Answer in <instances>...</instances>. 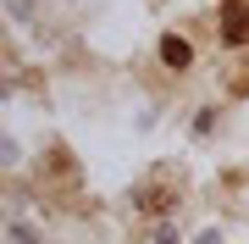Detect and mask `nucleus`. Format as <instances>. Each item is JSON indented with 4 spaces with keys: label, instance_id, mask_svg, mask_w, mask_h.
Masks as SVG:
<instances>
[{
    "label": "nucleus",
    "instance_id": "nucleus-1",
    "mask_svg": "<svg viewBox=\"0 0 249 244\" xmlns=\"http://www.w3.org/2000/svg\"><path fill=\"white\" fill-rule=\"evenodd\" d=\"M222 39L249 45V0H222Z\"/></svg>",
    "mask_w": 249,
    "mask_h": 244
},
{
    "label": "nucleus",
    "instance_id": "nucleus-2",
    "mask_svg": "<svg viewBox=\"0 0 249 244\" xmlns=\"http://www.w3.org/2000/svg\"><path fill=\"white\" fill-rule=\"evenodd\" d=\"M160 61H166V67H178V73H183V67L194 61V50H188V45H183L178 34H166V39H160Z\"/></svg>",
    "mask_w": 249,
    "mask_h": 244
}]
</instances>
